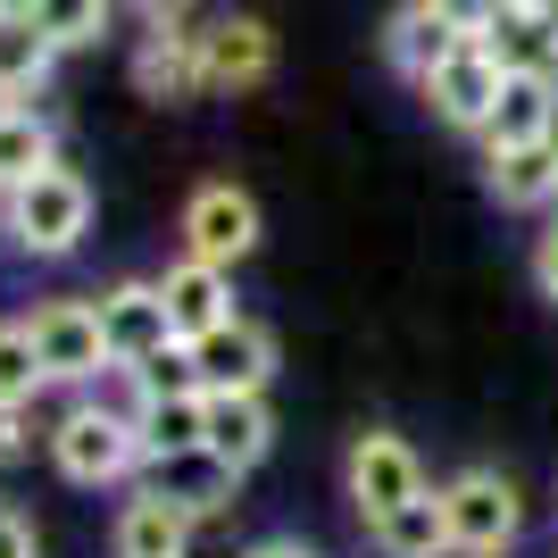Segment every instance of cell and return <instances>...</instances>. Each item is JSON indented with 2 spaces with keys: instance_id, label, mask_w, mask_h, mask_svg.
Here are the masks:
<instances>
[{
  "instance_id": "cell-16",
  "label": "cell",
  "mask_w": 558,
  "mask_h": 558,
  "mask_svg": "<svg viewBox=\"0 0 558 558\" xmlns=\"http://www.w3.org/2000/svg\"><path fill=\"white\" fill-rule=\"evenodd\" d=\"M459 43H466V25H450L434 0H409V9H392V25H384V59H392V75H409V84H425Z\"/></svg>"
},
{
  "instance_id": "cell-26",
  "label": "cell",
  "mask_w": 558,
  "mask_h": 558,
  "mask_svg": "<svg viewBox=\"0 0 558 558\" xmlns=\"http://www.w3.org/2000/svg\"><path fill=\"white\" fill-rule=\"evenodd\" d=\"M134 375V400H159V392H201V359H192V342H167V350H150L142 367H125Z\"/></svg>"
},
{
  "instance_id": "cell-5",
  "label": "cell",
  "mask_w": 558,
  "mask_h": 558,
  "mask_svg": "<svg viewBox=\"0 0 558 558\" xmlns=\"http://www.w3.org/2000/svg\"><path fill=\"white\" fill-rule=\"evenodd\" d=\"M500 75H509V68H500V59H492V50L475 43V34H466V43L450 50V59H442L434 75H425L417 93H425V109L442 117L450 134H484V125H492V109H500Z\"/></svg>"
},
{
  "instance_id": "cell-3",
  "label": "cell",
  "mask_w": 558,
  "mask_h": 558,
  "mask_svg": "<svg viewBox=\"0 0 558 558\" xmlns=\"http://www.w3.org/2000/svg\"><path fill=\"white\" fill-rule=\"evenodd\" d=\"M442 509H450V550H459V558H500L517 542V525H525L517 484H509V475H492V466L450 475V484H442Z\"/></svg>"
},
{
  "instance_id": "cell-20",
  "label": "cell",
  "mask_w": 558,
  "mask_h": 558,
  "mask_svg": "<svg viewBox=\"0 0 558 558\" xmlns=\"http://www.w3.org/2000/svg\"><path fill=\"white\" fill-rule=\"evenodd\" d=\"M59 59H68V50L50 43L25 9H9V17H0V93H9V100H34V93L50 84V68H59Z\"/></svg>"
},
{
  "instance_id": "cell-12",
  "label": "cell",
  "mask_w": 558,
  "mask_h": 558,
  "mask_svg": "<svg viewBox=\"0 0 558 558\" xmlns=\"http://www.w3.org/2000/svg\"><path fill=\"white\" fill-rule=\"evenodd\" d=\"M475 43L509 75H558V17H542L525 0H492V17L475 25Z\"/></svg>"
},
{
  "instance_id": "cell-34",
  "label": "cell",
  "mask_w": 558,
  "mask_h": 558,
  "mask_svg": "<svg viewBox=\"0 0 558 558\" xmlns=\"http://www.w3.org/2000/svg\"><path fill=\"white\" fill-rule=\"evenodd\" d=\"M0 109H17V100H9V93H0Z\"/></svg>"
},
{
  "instance_id": "cell-21",
  "label": "cell",
  "mask_w": 558,
  "mask_h": 558,
  "mask_svg": "<svg viewBox=\"0 0 558 558\" xmlns=\"http://www.w3.org/2000/svg\"><path fill=\"white\" fill-rule=\"evenodd\" d=\"M375 550H384V558H450L442 492H417V500H400L392 517H375Z\"/></svg>"
},
{
  "instance_id": "cell-28",
  "label": "cell",
  "mask_w": 558,
  "mask_h": 558,
  "mask_svg": "<svg viewBox=\"0 0 558 558\" xmlns=\"http://www.w3.org/2000/svg\"><path fill=\"white\" fill-rule=\"evenodd\" d=\"M0 558H34V525L0 509Z\"/></svg>"
},
{
  "instance_id": "cell-27",
  "label": "cell",
  "mask_w": 558,
  "mask_h": 558,
  "mask_svg": "<svg viewBox=\"0 0 558 558\" xmlns=\"http://www.w3.org/2000/svg\"><path fill=\"white\" fill-rule=\"evenodd\" d=\"M534 283H542V301H558V217L534 233Z\"/></svg>"
},
{
  "instance_id": "cell-18",
  "label": "cell",
  "mask_w": 558,
  "mask_h": 558,
  "mask_svg": "<svg viewBox=\"0 0 558 558\" xmlns=\"http://www.w3.org/2000/svg\"><path fill=\"white\" fill-rule=\"evenodd\" d=\"M542 134H558V75H500V109L484 125V150L542 142Z\"/></svg>"
},
{
  "instance_id": "cell-22",
  "label": "cell",
  "mask_w": 558,
  "mask_h": 558,
  "mask_svg": "<svg viewBox=\"0 0 558 558\" xmlns=\"http://www.w3.org/2000/svg\"><path fill=\"white\" fill-rule=\"evenodd\" d=\"M50 159H59L50 117H34V109H0V192L25 184V175H43Z\"/></svg>"
},
{
  "instance_id": "cell-6",
  "label": "cell",
  "mask_w": 558,
  "mask_h": 558,
  "mask_svg": "<svg viewBox=\"0 0 558 558\" xmlns=\"http://www.w3.org/2000/svg\"><path fill=\"white\" fill-rule=\"evenodd\" d=\"M201 59H209V93H258L276 75V25L251 9H217L201 25Z\"/></svg>"
},
{
  "instance_id": "cell-31",
  "label": "cell",
  "mask_w": 558,
  "mask_h": 558,
  "mask_svg": "<svg viewBox=\"0 0 558 558\" xmlns=\"http://www.w3.org/2000/svg\"><path fill=\"white\" fill-rule=\"evenodd\" d=\"M17 450H25V434H17V409H0V466L17 459Z\"/></svg>"
},
{
  "instance_id": "cell-2",
  "label": "cell",
  "mask_w": 558,
  "mask_h": 558,
  "mask_svg": "<svg viewBox=\"0 0 558 558\" xmlns=\"http://www.w3.org/2000/svg\"><path fill=\"white\" fill-rule=\"evenodd\" d=\"M50 459L68 484H117V475H134L142 466V434H134V409L117 417V409H68L59 434H50Z\"/></svg>"
},
{
  "instance_id": "cell-17",
  "label": "cell",
  "mask_w": 558,
  "mask_h": 558,
  "mask_svg": "<svg viewBox=\"0 0 558 558\" xmlns=\"http://www.w3.org/2000/svg\"><path fill=\"white\" fill-rule=\"evenodd\" d=\"M484 184H492L500 209H558V134L492 150V159H484Z\"/></svg>"
},
{
  "instance_id": "cell-23",
  "label": "cell",
  "mask_w": 558,
  "mask_h": 558,
  "mask_svg": "<svg viewBox=\"0 0 558 558\" xmlns=\"http://www.w3.org/2000/svg\"><path fill=\"white\" fill-rule=\"evenodd\" d=\"M17 9L43 25L59 50H93L100 34L117 25V0H17Z\"/></svg>"
},
{
  "instance_id": "cell-29",
  "label": "cell",
  "mask_w": 558,
  "mask_h": 558,
  "mask_svg": "<svg viewBox=\"0 0 558 558\" xmlns=\"http://www.w3.org/2000/svg\"><path fill=\"white\" fill-rule=\"evenodd\" d=\"M142 25H175V17H192V0H125Z\"/></svg>"
},
{
  "instance_id": "cell-33",
  "label": "cell",
  "mask_w": 558,
  "mask_h": 558,
  "mask_svg": "<svg viewBox=\"0 0 558 558\" xmlns=\"http://www.w3.org/2000/svg\"><path fill=\"white\" fill-rule=\"evenodd\" d=\"M9 9H17V0H0V17H9Z\"/></svg>"
},
{
  "instance_id": "cell-11",
  "label": "cell",
  "mask_w": 558,
  "mask_h": 558,
  "mask_svg": "<svg viewBox=\"0 0 558 558\" xmlns=\"http://www.w3.org/2000/svg\"><path fill=\"white\" fill-rule=\"evenodd\" d=\"M159 301H167V326L184 333V342H201L209 326H226L233 317V267H209V258H175L159 276Z\"/></svg>"
},
{
  "instance_id": "cell-1",
  "label": "cell",
  "mask_w": 558,
  "mask_h": 558,
  "mask_svg": "<svg viewBox=\"0 0 558 558\" xmlns=\"http://www.w3.org/2000/svg\"><path fill=\"white\" fill-rule=\"evenodd\" d=\"M0 209H9V242L25 258H68L84 233H93V184L75 175V167L50 159L43 175H25V184L0 192Z\"/></svg>"
},
{
  "instance_id": "cell-14",
  "label": "cell",
  "mask_w": 558,
  "mask_h": 558,
  "mask_svg": "<svg viewBox=\"0 0 558 558\" xmlns=\"http://www.w3.org/2000/svg\"><path fill=\"white\" fill-rule=\"evenodd\" d=\"M201 450H209L217 466H233V475H251V466L276 450L267 400H258V392H209V434H201Z\"/></svg>"
},
{
  "instance_id": "cell-25",
  "label": "cell",
  "mask_w": 558,
  "mask_h": 558,
  "mask_svg": "<svg viewBox=\"0 0 558 558\" xmlns=\"http://www.w3.org/2000/svg\"><path fill=\"white\" fill-rule=\"evenodd\" d=\"M43 384H50V367L34 350V326H0V409H25Z\"/></svg>"
},
{
  "instance_id": "cell-9",
  "label": "cell",
  "mask_w": 558,
  "mask_h": 558,
  "mask_svg": "<svg viewBox=\"0 0 558 558\" xmlns=\"http://www.w3.org/2000/svg\"><path fill=\"white\" fill-rule=\"evenodd\" d=\"M425 492V466H417V450L400 442V434H384V425H375V434H359V442H350V500H359V517H392L400 500H417Z\"/></svg>"
},
{
  "instance_id": "cell-8",
  "label": "cell",
  "mask_w": 558,
  "mask_h": 558,
  "mask_svg": "<svg viewBox=\"0 0 558 558\" xmlns=\"http://www.w3.org/2000/svg\"><path fill=\"white\" fill-rule=\"evenodd\" d=\"M125 75H134L142 100H159V109H175V100L209 93V59H201V34H192L184 17L175 25H150L134 43V59H125Z\"/></svg>"
},
{
  "instance_id": "cell-30",
  "label": "cell",
  "mask_w": 558,
  "mask_h": 558,
  "mask_svg": "<svg viewBox=\"0 0 558 558\" xmlns=\"http://www.w3.org/2000/svg\"><path fill=\"white\" fill-rule=\"evenodd\" d=\"M434 9H442V17H450V25H466V34H475V25H484V17H492V0H434Z\"/></svg>"
},
{
  "instance_id": "cell-13",
  "label": "cell",
  "mask_w": 558,
  "mask_h": 558,
  "mask_svg": "<svg viewBox=\"0 0 558 558\" xmlns=\"http://www.w3.org/2000/svg\"><path fill=\"white\" fill-rule=\"evenodd\" d=\"M100 326H109L117 367H142L150 350L184 342V333L167 326V301H159V283H109V292H100Z\"/></svg>"
},
{
  "instance_id": "cell-24",
  "label": "cell",
  "mask_w": 558,
  "mask_h": 558,
  "mask_svg": "<svg viewBox=\"0 0 558 558\" xmlns=\"http://www.w3.org/2000/svg\"><path fill=\"white\" fill-rule=\"evenodd\" d=\"M242 484L233 466H217L209 450H184V459H159V492H175L192 517H209V509H226V492Z\"/></svg>"
},
{
  "instance_id": "cell-4",
  "label": "cell",
  "mask_w": 558,
  "mask_h": 558,
  "mask_svg": "<svg viewBox=\"0 0 558 558\" xmlns=\"http://www.w3.org/2000/svg\"><path fill=\"white\" fill-rule=\"evenodd\" d=\"M25 326H34V350H43L50 384H93V375L117 367L109 326H100V301H43Z\"/></svg>"
},
{
  "instance_id": "cell-32",
  "label": "cell",
  "mask_w": 558,
  "mask_h": 558,
  "mask_svg": "<svg viewBox=\"0 0 558 558\" xmlns=\"http://www.w3.org/2000/svg\"><path fill=\"white\" fill-rule=\"evenodd\" d=\"M251 558H317V550H308V542H258Z\"/></svg>"
},
{
  "instance_id": "cell-7",
  "label": "cell",
  "mask_w": 558,
  "mask_h": 558,
  "mask_svg": "<svg viewBox=\"0 0 558 558\" xmlns=\"http://www.w3.org/2000/svg\"><path fill=\"white\" fill-rule=\"evenodd\" d=\"M184 251L209 267H242L258 251V201L242 184H201L184 201Z\"/></svg>"
},
{
  "instance_id": "cell-15",
  "label": "cell",
  "mask_w": 558,
  "mask_h": 558,
  "mask_svg": "<svg viewBox=\"0 0 558 558\" xmlns=\"http://www.w3.org/2000/svg\"><path fill=\"white\" fill-rule=\"evenodd\" d=\"M117 558H184L192 550V509L175 500V492H134L125 500V517H117V534H109Z\"/></svg>"
},
{
  "instance_id": "cell-19",
  "label": "cell",
  "mask_w": 558,
  "mask_h": 558,
  "mask_svg": "<svg viewBox=\"0 0 558 558\" xmlns=\"http://www.w3.org/2000/svg\"><path fill=\"white\" fill-rule=\"evenodd\" d=\"M134 434H142V459H184L201 450L209 434V392H159V400H134Z\"/></svg>"
},
{
  "instance_id": "cell-10",
  "label": "cell",
  "mask_w": 558,
  "mask_h": 558,
  "mask_svg": "<svg viewBox=\"0 0 558 558\" xmlns=\"http://www.w3.org/2000/svg\"><path fill=\"white\" fill-rule=\"evenodd\" d=\"M201 359V392H267V375H276V333L251 326V317H226L192 342Z\"/></svg>"
}]
</instances>
